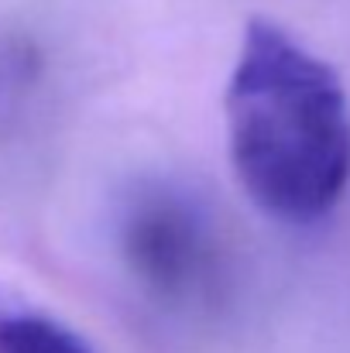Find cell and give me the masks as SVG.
I'll return each instance as SVG.
<instances>
[{"label": "cell", "instance_id": "cell-3", "mask_svg": "<svg viewBox=\"0 0 350 353\" xmlns=\"http://www.w3.org/2000/svg\"><path fill=\"white\" fill-rule=\"evenodd\" d=\"M0 353H97L93 343L41 305L0 288Z\"/></svg>", "mask_w": 350, "mask_h": 353}, {"label": "cell", "instance_id": "cell-1", "mask_svg": "<svg viewBox=\"0 0 350 353\" xmlns=\"http://www.w3.org/2000/svg\"><path fill=\"white\" fill-rule=\"evenodd\" d=\"M227 154L237 185L271 220L316 223L350 189V97L337 69L289 28L254 17L233 59Z\"/></svg>", "mask_w": 350, "mask_h": 353}, {"label": "cell", "instance_id": "cell-2", "mask_svg": "<svg viewBox=\"0 0 350 353\" xmlns=\"http://www.w3.org/2000/svg\"><path fill=\"white\" fill-rule=\"evenodd\" d=\"M114 240L127 274L168 309L203 312L231 288L224 223L186 182L137 179L117 203Z\"/></svg>", "mask_w": 350, "mask_h": 353}]
</instances>
